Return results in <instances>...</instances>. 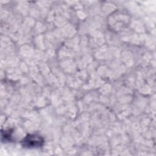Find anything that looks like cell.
I'll return each instance as SVG.
<instances>
[{
    "label": "cell",
    "instance_id": "obj_1",
    "mask_svg": "<svg viewBox=\"0 0 156 156\" xmlns=\"http://www.w3.org/2000/svg\"><path fill=\"white\" fill-rule=\"evenodd\" d=\"M44 143L43 138L39 135H27L22 141V144L24 147L35 148L41 147Z\"/></svg>",
    "mask_w": 156,
    "mask_h": 156
}]
</instances>
